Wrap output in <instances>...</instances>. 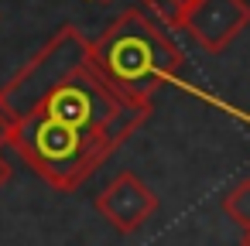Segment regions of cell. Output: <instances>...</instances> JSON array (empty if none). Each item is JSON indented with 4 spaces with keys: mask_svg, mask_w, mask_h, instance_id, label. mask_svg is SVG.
Listing matches in <instances>:
<instances>
[{
    "mask_svg": "<svg viewBox=\"0 0 250 246\" xmlns=\"http://www.w3.org/2000/svg\"><path fill=\"white\" fill-rule=\"evenodd\" d=\"M223 212L247 232L250 229V178H240L226 195H223Z\"/></svg>",
    "mask_w": 250,
    "mask_h": 246,
    "instance_id": "6",
    "label": "cell"
},
{
    "mask_svg": "<svg viewBox=\"0 0 250 246\" xmlns=\"http://www.w3.org/2000/svg\"><path fill=\"white\" fill-rule=\"evenodd\" d=\"M96 212L117 229V232H137L154 212H158V195L134 174L120 171L100 195H96Z\"/></svg>",
    "mask_w": 250,
    "mask_h": 246,
    "instance_id": "5",
    "label": "cell"
},
{
    "mask_svg": "<svg viewBox=\"0 0 250 246\" xmlns=\"http://www.w3.org/2000/svg\"><path fill=\"white\" fill-rule=\"evenodd\" d=\"M100 4H106V0H100Z\"/></svg>",
    "mask_w": 250,
    "mask_h": 246,
    "instance_id": "11",
    "label": "cell"
},
{
    "mask_svg": "<svg viewBox=\"0 0 250 246\" xmlns=\"http://www.w3.org/2000/svg\"><path fill=\"white\" fill-rule=\"evenodd\" d=\"M89 65L120 99L151 106L154 93L178 79L182 48L168 38L161 21L141 7H130L93 41Z\"/></svg>",
    "mask_w": 250,
    "mask_h": 246,
    "instance_id": "2",
    "label": "cell"
},
{
    "mask_svg": "<svg viewBox=\"0 0 250 246\" xmlns=\"http://www.w3.org/2000/svg\"><path fill=\"white\" fill-rule=\"evenodd\" d=\"M14 127H18L14 113L7 110V103H4V99H0V151H4V147L11 144V133H14Z\"/></svg>",
    "mask_w": 250,
    "mask_h": 246,
    "instance_id": "8",
    "label": "cell"
},
{
    "mask_svg": "<svg viewBox=\"0 0 250 246\" xmlns=\"http://www.w3.org/2000/svg\"><path fill=\"white\" fill-rule=\"evenodd\" d=\"M206 52L219 55L243 28H250L247 0H192L182 24Z\"/></svg>",
    "mask_w": 250,
    "mask_h": 246,
    "instance_id": "4",
    "label": "cell"
},
{
    "mask_svg": "<svg viewBox=\"0 0 250 246\" xmlns=\"http://www.w3.org/2000/svg\"><path fill=\"white\" fill-rule=\"evenodd\" d=\"M11 181V161L4 157V151H0V188H4Z\"/></svg>",
    "mask_w": 250,
    "mask_h": 246,
    "instance_id": "9",
    "label": "cell"
},
{
    "mask_svg": "<svg viewBox=\"0 0 250 246\" xmlns=\"http://www.w3.org/2000/svg\"><path fill=\"white\" fill-rule=\"evenodd\" d=\"M188 4H192V0H144V7L165 28H182L185 24V14H188Z\"/></svg>",
    "mask_w": 250,
    "mask_h": 246,
    "instance_id": "7",
    "label": "cell"
},
{
    "mask_svg": "<svg viewBox=\"0 0 250 246\" xmlns=\"http://www.w3.org/2000/svg\"><path fill=\"white\" fill-rule=\"evenodd\" d=\"M147 116L151 106L120 99L86 62L18 120L7 147L55 191H76Z\"/></svg>",
    "mask_w": 250,
    "mask_h": 246,
    "instance_id": "1",
    "label": "cell"
},
{
    "mask_svg": "<svg viewBox=\"0 0 250 246\" xmlns=\"http://www.w3.org/2000/svg\"><path fill=\"white\" fill-rule=\"evenodd\" d=\"M89 55H93V41L76 24H65L38 55H31V62L24 69H18L11 76V82L0 86V99L7 103V110L14 113V120H24L72 72H79L89 62Z\"/></svg>",
    "mask_w": 250,
    "mask_h": 246,
    "instance_id": "3",
    "label": "cell"
},
{
    "mask_svg": "<svg viewBox=\"0 0 250 246\" xmlns=\"http://www.w3.org/2000/svg\"><path fill=\"white\" fill-rule=\"evenodd\" d=\"M240 246H250V229H247V232L240 236Z\"/></svg>",
    "mask_w": 250,
    "mask_h": 246,
    "instance_id": "10",
    "label": "cell"
}]
</instances>
